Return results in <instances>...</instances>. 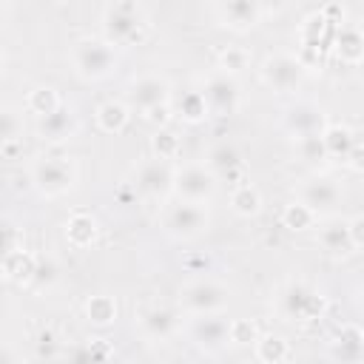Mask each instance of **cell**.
Here are the masks:
<instances>
[{
  "label": "cell",
  "instance_id": "obj_1",
  "mask_svg": "<svg viewBox=\"0 0 364 364\" xmlns=\"http://www.w3.org/2000/svg\"><path fill=\"white\" fill-rule=\"evenodd\" d=\"M100 26H102V37L114 48H128L145 37V31L151 28V17H148V9L142 3L117 0V3L102 6Z\"/></svg>",
  "mask_w": 364,
  "mask_h": 364
},
{
  "label": "cell",
  "instance_id": "obj_2",
  "mask_svg": "<svg viewBox=\"0 0 364 364\" xmlns=\"http://www.w3.org/2000/svg\"><path fill=\"white\" fill-rule=\"evenodd\" d=\"M71 68L85 82H100L117 74L119 68V48H114L105 37H80L71 43L68 51Z\"/></svg>",
  "mask_w": 364,
  "mask_h": 364
},
{
  "label": "cell",
  "instance_id": "obj_3",
  "mask_svg": "<svg viewBox=\"0 0 364 364\" xmlns=\"http://www.w3.org/2000/svg\"><path fill=\"white\" fill-rule=\"evenodd\" d=\"M159 228L173 242H193L210 230V208L171 196L159 208Z\"/></svg>",
  "mask_w": 364,
  "mask_h": 364
},
{
  "label": "cell",
  "instance_id": "obj_4",
  "mask_svg": "<svg viewBox=\"0 0 364 364\" xmlns=\"http://www.w3.org/2000/svg\"><path fill=\"white\" fill-rule=\"evenodd\" d=\"M276 310L284 321H296V324H310L318 321L327 310V296L313 287L304 279H290L282 284V290L276 293Z\"/></svg>",
  "mask_w": 364,
  "mask_h": 364
},
{
  "label": "cell",
  "instance_id": "obj_5",
  "mask_svg": "<svg viewBox=\"0 0 364 364\" xmlns=\"http://www.w3.org/2000/svg\"><path fill=\"white\" fill-rule=\"evenodd\" d=\"M228 307H230V287L210 276L191 279L179 287V310L191 318L222 316Z\"/></svg>",
  "mask_w": 364,
  "mask_h": 364
},
{
  "label": "cell",
  "instance_id": "obj_6",
  "mask_svg": "<svg viewBox=\"0 0 364 364\" xmlns=\"http://www.w3.org/2000/svg\"><path fill=\"white\" fill-rule=\"evenodd\" d=\"M28 176L40 196L57 199L74 191V185L80 182V165L71 156H40L31 162Z\"/></svg>",
  "mask_w": 364,
  "mask_h": 364
},
{
  "label": "cell",
  "instance_id": "obj_7",
  "mask_svg": "<svg viewBox=\"0 0 364 364\" xmlns=\"http://www.w3.org/2000/svg\"><path fill=\"white\" fill-rule=\"evenodd\" d=\"M219 191V176L205 162H179L173 171V196L185 202L210 205Z\"/></svg>",
  "mask_w": 364,
  "mask_h": 364
},
{
  "label": "cell",
  "instance_id": "obj_8",
  "mask_svg": "<svg viewBox=\"0 0 364 364\" xmlns=\"http://www.w3.org/2000/svg\"><path fill=\"white\" fill-rule=\"evenodd\" d=\"M259 77L262 82L276 91V94H293L301 88L304 77H307V65L301 63V57L287 54V51H273L259 63Z\"/></svg>",
  "mask_w": 364,
  "mask_h": 364
},
{
  "label": "cell",
  "instance_id": "obj_9",
  "mask_svg": "<svg viewBox=\"0 0 364 364\" xmlns=\"http://www.w3.org/2000/svg\"><path fill=\"white\" fill-rule=\"evenodd\" d=\"M173 171H176V162L148 156L134 168V191L145 199L168 202L173 196Z\"/></svg>",
  "mask_w": 364,
  "mask_h": 364
},
{
  "label": "cell",
  "instance_id": "obj_10",
  "mask_svg": "<svg viewBox=\"0 0 364 364\" xmlns=\"http://www.w3.org/2000/svg\"><path fill=\"white\" fill-rule=\"evenodd\" d=\"M173 100V85L168 77L162 74H142L136 80L128 82L125 88V102L131 111H139L142 117L162 108V105H171Z\"/></svg>",
  "mask_w": 364,
  "mask_h": 364
},
{
  "label": "cell",
  "instance_id": "obj_11",
  "mask_svg": "<svg viewBox=\"0 0 364 364\" xmlns=\"http://www.w3.org/2000/svg\"><path fill=\"white\" fill-rule=\"evenodd\" d=\"M199 94L205 97V105H208L210 117H233L242 105V88H239L236 77L222 74V71H210L202 80Z\"/></svg>",
  "mask_w": 364,
  "mask_h": 364
},
{
  "label": "cell",
  "instance_id": "obj_12",
  "mask_svg": "<svg viewBox=\"0 0 364 364\" xmlns=\"http://www.w3.org/2000/svg\"><path fill=\"white\" fill-rule=\"evenodd\" d=\"M330 119H327V111L313 102V100H299V102H290L282 114V128L296 139H307V136H321L327 131Z\"/></svg>",
  "mask_w": 364,
  "mask_h": 364
},
{
  "label": "cell",
  "instance_id": "obj_13",
  "mask_svg": "<svg viewBox=\"0 0 364 364\" xmlns=\"http://www.w3.org/2000/svg\"><path fill=\"white\" fill-rule=\"evenodd\" d=\"M344 199L341 185L333 176H307L296 185V202L307 205L316 216H330Z\"/></svg>",
  "mask_w": 364,
  "mask_h": 364
},
{
  "label": "cell",
  "instance_id": "obj_14",
  "mask_svg": "<svg viewBox=\"0 0 364 364\" xmlns=\"http://www.w3.org/2000/svg\"><path fill=\"white\" fill-rule=\"evenodd\" d=\"M210 11L222 28H230L236 34L256 28L264 17V6L259 0H222V3H213Z\"/></svg>",
  "mask_w": 364,
  "mask_h": 364
},
{
  "label": "cell",
  "instance_id": "obj_15",
  "mask_svg": "<svg viewBox=\"0 0 364 364\" xmlns=\"http://www.w3.org/2000/svg\"><path fill=\"white\" fill-rule=\"evenodd\" d=\"M182 310H173V307H162V304H151V307H142L136 313V327L139 333L148 338V341H168L179 333V318Z\"/></svg>",
  "mask_w": 364,
  "mask_h": 364
},
{
  "label": "cell",
  "instance_id": "obj_16",
  "mask_svg": "<svg viewBox=\"0 0 364 364\" xmlns=\"http://www.w3.org/2000/svg\"><path fill=\"white\" fill-rule=\"evenodd\" d=\"M77 131H80V119H77V114H74L71 105H63L60 111H54L51 117L37 119V125H34L37 139L46 142V145H63V142H71V139L77 136Z\"/></svg>",
  "mask_w": 364,
  "mask_h": 364
},
{
  "label": "cell",
  "instance_id": "obj_17",
  "mask_svg": "<svg viewBox=\"0 0 364 364\" xmlns=\"http://www.w3.org/2000/svg\"><path fill=\"white\" fill-rule=\"evenodd\" d=\"M202 162L219 176V182H222V179H233V188L245 182V179H242V168H245L242 151H239L233 142H228V139L213 142V145L205 151V159H202Z\"/></svg>",
  "mask_w": 364,
  "mask_h": 364
},
{
  "label": "cell",
  "instance_id": "obj_18",
  "mask_svg": "<svg viewBox=\"0 0 364 364\" xmlns=\"http://www.w3.org/2000/svg\"><path fill=\"white\" fill-rule=\"evenodd\" d=\"M228 327L230 321L222 318V316H199L188 324V333H191V341L205 350V353H219L225 344H230L228 338Z\"/></svg>",
  "mask_w": 364,
  "mask_h": 364
},
{
  "label": "cell",
  "instance_id": "obj_19",
  "mask_svg": "<svg viewBox=\"0 0 364 364\" xmlns=\"http://www.w3.org/2000/svg\"><path fill=\"white\" fill-rule=\"evenodd\" d=\"M330 355L338 364H358L364 358V330L358 324H341L330 338Z\"/></svg>",
  "mask_w": 364,
  "mask_h": 364
},
{
  "label": "cell",
  "instance_id": "obj_20",
  "mask_svg": "<svg viewBox=\"0 0 364 364\" xmlns=\"http://www.w3.org/2000/svg\"><path fill=\"white\" fill-rule=\"evenodd\" d=\"M37 262L40 256L28 253V250H11V253H3V262H0V273L9 284H17V287H31L34 284V276H37Z\"/></svg>",
  "mask_w": 364,
  "mask_h": 364
},
{
  "label": "cell",
  "instance_id": "obj_21",
  "mask_svg": "<svg viewBox=\"0 0 364 364\" xmlns=\"http://www.w3.org/2000/svg\"><path fill=\"white\" fill-rule=\"evenodd\" d=\"M333 51L341 63H361L364 60V28L353 23H341L333 34Z\"/></svg>",
  "mask_w": 364,
  "mask_h": 364
},
{
  "label": "cell",
  "instance_id": "obj_22",
  "mask_svg": "<svg viewBox=\"0 0 364 364\" xmlns=\"http://www.w3.org/2000/svg\"><path fill=\"white\" fill-rule=\"evenodd\" d=\"M318 245L327 256L333 259H341V256H350L355 247H353V239H350V219H330L321 230H318Z\"/></svg>",
  "mask_w": 364,
  "mask_h": 364
},
{
  "label": "cell",
  "instance_id": "obj_23",
  "mask_svg": "<svg viewBox=\"0 0 364 364\" xmlns=\"http://www.w3.org/2000/svg\"><path fill=\"white\" fill-rule=\"evenodd\" d=\"M97 236H100V225H97V219H94L91 213L74 210V213L65 219V239H68L71 247H77V250L91 247V245L97 242Z\"/></svg>",
  "mask_w": 364,
  "mask_h": 364
},
{
  "label": "cell",
  "instance_id": "obj_24",
  "mask_svg": "<svg viewBox=\"0 0 364 364\" xmlns=\"http://www.w3.org/2000/svg\"><path fill=\"white\" fill-rule=\"evenodd\" d=\"M94 119H97V128L100 131L119 134V131H125V125L131 119V108H128L125 100H105L102 105H97Z\"/></svg>",
  "mask_w": 364,
  "mask_h": 364
},
{
  "label": "cell",
  "instance_id": "obj_25",
  "mask_svg": "<svg viewBox=\"0 0 364 364\" xmlns=\"http://www.w3.org/2000/svg\"><path fill=\"white\" fill-rule=\"evenodd\" d=\"M321 139H324V148H327V159H338V162H347V156H350L353 148L358 145L353 128L336 125V122L327 125V131L321 134Z\"/></svg>",
  "mask_w": 364,
  "mask_h": 364
},
{
  "label": "cell",
  "instance_id": "obj_26",
  "mask_svg": "<svg viewBox=\"0 0 364 364\" xmlns=\"http://www.w3.org/2000/svg\"><path fill=\"white\" fill-rule=\"evenodd\" d=\"M230 210L236 213V216H242V219H253V216H259L262 213V205H264V199H262V191L256 188V185H250V182H242V185H236L233 191H230Z\"/></svg>",
  "mask_w": 364,
  "mask_h": 364
},
{
  "label": "cell",
  "instance_id": "obj_27",
  "mask_svg": "<svg viewBox=\"0 0 364 364\" xmlns=\"http://www.w3.org/2000/svg\"><path fill=\"white\" fill-rule=\"evenodd\" d=\"M253 355L262 364H284L290 358V341L282 333H262L253 344Z\"/></svg>",
  "mask_w": 364,
  "mask_h": 364
},
{
  "label": "cell",
  "instance_id": "obj_28",
  "mask_svg": "<svg viewBox=\"0 0 364 364\" xmlns=\"http://www.w3.org/2000/svg\"><path fill=\"white\" fill-rule=\"evenodd\" d=\"M65 102H63V97H60V91L54 88V85H34L31 91H28V97H26V108L37 117V119H43V117H51L54 111H60Z\"/></svg>",
  "mask_w": 364,
  "mask_h": 364
},
{
  "label": "cell",
  "instance_id": "obj_29",
  "mask_svg": "<svg viewBox=\"0 0 364 364\" xmlns=\"http://www.w3.org/2000/svg\"><path fill=\"white\" fill-rule=\"evenodd\" d=\"M82 313H85L88 324H94V327H111L117 321V299L108 296V293L88 296L85 304H82Z\"/></svg>",
  "mask_w": 364,
  "mask_h": 364
},
{
  "label": "cell",
  "instance_id": "obj_30",
  "mask_svg": "<svg viewBox=\"0 0 364 364\" xmlns=\"http://www.w3.org/2000/svg\"><path fill=\"white\" fill-rule=\"evenodd\" d=\"M173 114H176L182 122H188V125H199V122H205V119L210 117V111H208L205 97L199 94V88L185 91L182 97H176V102H173Z\"/></svg>",
  "mask_w": 364,
  "mask_h": 364
},
{
  "label": "cell",
  "instance_id": "obj_31",
  "mask_svg": "<svg viewBox=\"0 0 364 364\" xmlns=\"http://www.w3.org/2000/svg\"><path fill=\"white\" fill-rule=\"evenodd\" d=\"M0 119H3V128H0V139H3V148L9 145H23V131H26V122H23V111L11 102H6L0 108Z\"/></svg>",
  "mask_w": 364,
  "mask_h": 364
},
{
  "label": "cell",
  "instance_id": "obj_32",
  "mask_svg": "<svg viewBox=\"0 0 364 364\" xmlns=\"http://www.w3.org/2000/svg\"><path fill=\"white\" fill-rule=\"evenodd\" d=\"M250 60H253V57H250L247 48H242V46H228V48H222V51L216 54V71L236 77V74H242L245 68H250Z\"/></svg>",
  "mask_w": 364,
  "mask_h": 364
},
{
  "label": "cell",
  "instance_id": "obj_33",
  "mask_svg": "<svg viewBox=\"0 0 364 364\" xmlns=\"http://www.w3.org/2000/svg\"><path fill=\"white\" fill-rule=\"evenodd\" d=\"M330 26H333V23H327L321 11L310 14V17L301 23V43H304V51H318V48L327 43L324 31H327Z\"/></svg>",
  "mask_w": 364,
  "mask_h": 364
},
{
  "label": "cell",
  "instance_id": "obj_34",
  "mask_svg": "<svg viewBox=\"0 0 364 364\" xmlns=\"http://www.w3.org/2000/svg\"><path fill=\"white\" fill-rule=\"evenodd\" d=\"M316 222H318V216L307 205H301V202H290L282 210V225L287 230H310Z\"/></svg>",
  "mask_w": 364,
  "mask_h": 364
},
{
  "label": "cell",
  "instance_id": "obj_35",
  "mask_svg": "<svg viewBox=\"0 0 364 364\" xmlns=\"http://www.w3.org/2000/svg\"><path fill=\"white\" fill-rule=\"evenodd\" d=\"M151 154L156 159H165V162H173L179 156V136L171 131V128H156L154 136H151Z\"/></svg>",
  "mask_w": 364,
  "mask_h": 364
},
{
  "label": "cell",
  "instance_id": "obj_36",
  "mask_svg": "<svg viewBox=\"0 0 364 364\" xmlns=\"http://www.w3.org/2000/svg\"><path fill=\"white\" fill-rule=\"evenodd\" d=\"M259 327L256 321L250 318H230V327H228V338L233 347H253L259 341Z\"/></svg>",
  "mask_w": 364,
  "mask_h": 364
},
{
  "label": "cell",
  "instance_id": "obj_37",
  "mask_svg": "<svg viewBox=\"0 0 364 364\" xmlns=\"http://www.w3.org/2000/svg\"><path fill=\"white\" fill-rule=\"evenodd\" d=\"M293 151H296V156H299L304 165H318V162H327V148H324V139H321V136L296 139V142H293Z\"/></svg>",
  "mask_w": 364,
  "mask_h": 364
},
{
  "label": "cell",
  "instance_id": "obj_38",
  "mask_svg": "<svg viewBox=\"0 0 364 364\" xmlns=\"http://www.w3.org/2000/svg\"><path fill=\"white\" fill-rule=\"evenodd\" d=\"M57 276H60V267H57V262L48 256V259H43L40 256V262H37V276H34V284L37 287H51L54 282H57Z\"/></svg>",
  "mask_w": 364,
  "mask_h": 364
},
{
  "label": "cell",
  "instance_id": "obj_39",
  "mask_svg": "<svg viewBox=\"0 0 364 364\" xmlns=\"http://www.w3.org/2000/svg\"><path fill=\"white\" fill-rule=\"evenodd\" d=\"M350 239L355 250H364V216H353L350 219Z\"/></svg>",
  "mask_w": 364,
  "mask_h": 364
},
{
  "label": "cell",
  "instance_id": "obj_40",
  "mask_svg": "<svg viewBox=\"0 0 364 364\" xmlns=\"http://www.w3.org/2000/svg\"><path fill=\"white\" fill-rule=\"evenodd\" d=\"M171 114H173V105H162V108H156V111L145 114V119H148V122H156L159 128H168V122H171Z\"/></svg>",
  "mask_w": 364,
  "mask_h": 364
},
{
  "label": "cell",
  "instance_id": "obj_41",
  "mask_svg": "<svg viewBox=\"0 0 364 364\" xmlns=\"http://www.w3.org/2000/svg\"><path fill=\"white\" fill-rule=\"evenodd\" d=\"M350 171H355V173H364V142H358L355 148H353V154L347 156V162H344Z\"/></svg>",
  "mask_w": 364,
  "mask_h": 364
},
{
  "label": "cell",
  "instance_id": "obj_42",
  "mask_svg": "<svg viewBox=\"0 0 364 364\" xmlns=\"http://www.w3.org/2000/svg\"><path fill=\"white\" fill-rule=\"evenodd\" d=\"M37 347H40V353H43V355H51V350L57 347V344H54V336H51V333H40Z\"/></svg>",
  "mask_w": 364,
  "mask_h": 364
},
{
  "label": "cell",
  "instance_id": "obj_43",
  "mask_svg": "<svg viewBox=\"0 0 364 364\" xmlns=\"http://www.w3.org/2000/svg\"><path fill=\"white\" fill-rule=\"evenodd\" d=\"M355 307H358V313H364V284L355 290Z\"/></svg>",
  "mask_w": 364,
  "mask_h": 364
}]
</instances>
